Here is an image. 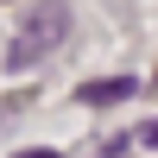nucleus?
Returning <instances> with one entry per match:
<instances>
[{"label":"nucleus","mask_w":158,"mask_h":158,"mask_svg":"<svg viewBox=\"0 0 158 158\" xmlns=\"http://www.w3.org/2000/svg\"><path fill=\"white\" fill-rule=\"evenodd\" d=\"M63 38H70V6H63V0H38V6L19 19V32H13L6 70H32V63H44L51 51H63Z\"/></svg>","instance_id":"1"},{"label":"nucleus","mask_w":158,"mask_h":158,"mask_svg":"<svg viewBox=\"0 0 158 158\" xmlns=\"http://www.w3.org/2000/svg\"><path fill=\"white\" fill-rule=\"evenodd\" d=\"M133 76H101V82H82V89H76V101H89V108H114V101H127V95H133Z\"/></svg>","instance_id":"2"},{"label":"nucleus","mask_w":158,"mask_h":158,"mask_svg":"<svg viewBox=\"0 0 158 158\" xmlns=\"http://www.w3.org/2000/svg\"><path fill=\"white\" fill-rule=\"evenodd\" d=\"M19 158H57V152H19Z\"/></svg>","instance_id":"3"},{"label":"nucleus","mask_w":158,"mask_h":158,"mask_svg":"<svg viewBox=\"0 0 158 158\" xmlns=\"http://www.w3.org/2000/svg\"><path fill=\"white\" fill-rule=\"evenodd\" d=\"M146 139H152V146H158V127H152V133H146Z\"/></svg>","instance_id":"4"}]
</instances>
